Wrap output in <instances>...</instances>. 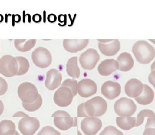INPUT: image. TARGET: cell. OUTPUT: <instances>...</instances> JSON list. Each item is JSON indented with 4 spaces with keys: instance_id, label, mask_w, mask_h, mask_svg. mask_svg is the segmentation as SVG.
I'll use <instances>...</instances> for the list:
<instances>
[{
    "instance_id": "4",
    "label": "cell",
    "mask_w": 155,
    "mask_h": 135,
    "mask_svg": "<svg viewBox=\"0 0 155 135\" xmlns=\"http://www.w3.org/2000/svg\"><path fill=\"white\" fill-rule=\"evenodd\" d=\"M18 95L22 103L30 104L35 101L40 94L35 84L24 82L18 86Z\"/></svg>"
},
{
    "instance_id": "34",
    "label": "cell",
    "mask_w": 155,
    "mask_h": 135,
    "mask_svg": "<svg viewBox=\"0 0 155 135\" xmlns=\"http://www.w3.org/2000/svg\"><path fill=\"white\" fill-rule=\"evenodd\" d=\"M143 135H155V128H148L145 129Z\"/></svg>"
},
{
    "instance_id": "41",
    "label": "cell",
    "mask_w": 155,
    "mask_h": 135,
    "mask_svg": "<svg viewBox=\"0 0 155 135\" xmlns=\"http://www.w3.org/2000/svg\"><path fill=\"white\" fill-rule=\"evenodd\" d=\"M19 135V133H18V132H16H16H15V134H14V135Z\"/></svg>"
},
{
    "instance_id": "31",
    "label": "cell",
    "mask_w": 155,
    "mask_h": 135,
    "mask_svg": "<svg viewBox=\"0 0 155 135\" xmlns=\"http://www.w3.org/2000/svg\"><path fill=\"white\" fill-rule=\"evenodd\" d=\"M8 85L7 81L2 78H0V91L1 95H2L5 94L7 91Z\"/></svg>"
},
{
    "instance_id": "38",
    "label": "cell",
    "mask_w": 155,
    "mask_h": 135,
    "mask_svg": "<svg viewBox=\"0 0 155 135\" xmlns=\"http://www.w3.org/2000/svg\"><path fill=\"white\" fill-rule=\"evenodd\" d=\"M57 20V17L54 14H50L48 16V21L50 22H55Z\"/></svg>"
},
{
    "instance_id": "15",
    "label": "cell",
    "mask_w": 155,
    "mask_h": 135,
    "mask_svg": "<svg viewBox=\"0 0 155 135\" xmlns=\"http://www.w3.org/2000/svg\"><path fill=\"white\" fill-rule=\"evenodd\" d=\"M62 80L61 72L56 69H51L47 71L45 86L48 90L53 91L61 85Z\"/></svg>"
},
{
    "instance_id": "21",
    "label": "cell",
    "mask_w": 155,
    "mask_h": 135,
    "mask_svg": "<svg viewBox=\"0 0 155 135\" xmlns=\"http://www.w3.org/2000/svg\"><path fill=\"white\" fill-rule=\"evenodd\" d=\"M36 39H15L14 45L20 52H27L31 50L36 45Z\"/></svg>"
},
{
    "instance_id": "20",
    "label": "cell",
    "mask_w": 155,
    "mask_h": 135,
    "mask_svg": "<svg viewBox=\"0 0 155 135\" xmlns=\"http://www.w3.org/2000/svg\"><path fill=\"white\" fill-rule=\"evenodd\" d=\"M119 64V70L123 72H127L132 69L134 65V59L129 53L124 52L120 54L117 58Z\"/></svg>"
},
{
    "instance_id": "18",
    "label": "cell",
    "mask_w": 155,
    "mask_h": 135,
    "mask_svg": "<svg viewBox=\"0 0 155 135\" xmlns=\"http://www.w3.org/2000/svg\"><path fill=\"white\" fill-rule=\"evenodd\" d=\"M119 69V64L115 59H106L98 67V71L102 76H108Z\"/></svg>"
},
{
    "instance_id": "9",
    "label": "cell",
    "mask_w": 155,
    "mask_h": 135,
    "mask_svg": "<svg viewBox=\"0 0 155 135\" xmlns=\"http://www.w3.org/2000/svg\"><path fill=\"white\" fill-rule=\"evenodd\" d=\"M39 127L40 122L35 117H24L18 124V129L23 135H34Z\"/></svg>"
},
{
    "instance_id": "29",
    "label": "cell",
    "mask_w": 155,
    "mask_h": 135,
    "mask_svg": "<svg viewBox=\"0 0 155 135\" xmlns=\"http://www.w3.org/2000/svg\"><path fill=\"white\" fill-rule=\"evenodd\" d=\"M99 135H123V133L115 127L109 126L105 127Z\"/></svg>"
},
{
    "instance_id": "28",
    "label": "cell",
    "mask_w": 155,
    "mask_h": 135,
    "mask_svg": "<svg viewBox=\"0 0 155 135\" xmlns=\"http://www.w3.org/2000/svg\"><path fill=\"white\" fill-rule=\"evenodd\" d=\"M78 82L76 80L66 79L61 84V87H66L69 88L71 91L73 96L75 97L78 94Z\"/></svg>"
},
{
    "instance_id": "13",
    "label": "cell",
    "mask_w": 155,
    "mask_h": 135,
    "mask_svg": "<svg viewBox=\"0 0 155 135\" xmlns=\"http://www.w3.org/2000/svg\"><path fill=\"white\" fill-rule=\"evenodd\" d=\"M97 92V86L95 82L89 78L81 80L78 85V93L83 98H88L95 94Z\"/></svg>"
},
{
    "instance_id": "11",
    "label": "cell",
    "mask_w": 155,
    "mask_h": 135,
    "mask_svg": "<svg viewBox=\"0 0 155 135\" xmlns=\"http://www.w3.org/2000/svg\"><path fill=\"white\" fill-rule=\"evenodd\" d=\"M71 91L66 87H60L54 93L53 100L56 105L65 107L70 106L73 100Z\"/></svg>"
},
{
    "instance_id": "8",
    "label": "cell",
    "mask_w": 155,
    "mask_h": 135,
    "mask_svg": "<svg viewBox=\"0 0 155 135\" xmlns=\"http://www.w3.org/2000/svg\"><path fill=\"white\" fill-rule=\"evenodd\" d=\"M100 60V55L97 50L90 48L83 53L79 58L80 64L84 69L91 70L95 67Z\"/></svg>"
},
{
    "instance_id": "23",
    "label": "cell",
    "mask_w": 155,
    "mask_h": 135,
    "mask_svg": "<svg viewBox=\"0 0 155 135\" xmlns=\"http://www.w3.org/2000/svg\"><path fill=\"white\" fill-rule=\"evenodd\" d=\"M78 57L71 58L67 63V74L73 78H78L80 77V71L78 67Z\"/></svg>"
},
{
    "instance_id": "27",
    "label": "cell",
    "mask_w": 155,
    "mask_h": 135,
    "mask_svg": "<svg viewBox=\"0 0 155 135\" xmlns=\"http://www.w3.org/2000/svg\"><path fill=\"white\" fill-rule=\"evenodd\" d=\"M146 117H155L154 112L149 109H144L141 110L137 115V120L135 121V127H138L142 125Z\"/></svg>"
},
{
    "instance_id": "33",
    "label": "cell",
    "mask_w": 155,
    "mask_h": 135,
    "mask_svg": "<svg viewBox=\"0 0 155 135\" xmlns=\"http://www.w3.org/2000/svg\"><path fill=\"white\" fill-rule=\"evenodd\" d=\"M148 128H155V117H150L148 118L145 129Z\"/></svg>"
},
{
    "instance_id": "17",
    "label": "cell",
    "mask_w": 155,
    "mask_h": 135,
    "mask_svg": "<svg viewBox=\"0 0 155 135\" xmlns=\"http://www.w3.org/2000/svg\"><path fill=\"white\" fill-rule=\"evenodd\" d=\"M88 44V39H65L63 41L65 50L71 53H76L83 50Z\"/></svg>"
},
{
    "instance_id": "1",
    "label": "cell",
    "mask_w": 155,
    "mask_h": 135,
    "mask_svg": "<svg viewBox=\"0 0 155 135\" xmlns=\"http://www.w3.org/2000/svg\"><path fill=\"white\" fill-rule=\"evenodd\" d=\"M132 52L137 61L141 64H148L155 58L154 47L145 41H139L135 43Z\"/></svg>"
},
{
    "instance_id": "16",
    "label": "cell",
    "mask_w": 155,
    "mask_h": 135,
    "mask_svg": "<svg viewBox=\"0 0 155 135\" xmlns=\"http://www.w3.org/2000/svg\"><path fill=\"white\" fill-rule=\"evenodd\" d=\"M124 91L128 97L135 98L141 94L143 91V84L138 79L132 78L126 83Z\"/></svg>"
},
{
    "instance_id": "12",
    "label": "cell",
    "mask_w": 155,
    "mask_h": 135,
    "mask_svg": "<svg viewBox=\"0 0 155 135\" xmlns=\"http://www.w3.org/2000/svg\"><path fill=\"white\" fill-rule=\"evenodd\" d=\"M81 129L85 135H95L102 127V122L97 117H86L81 122Z\"/></svg>"
},
{
    "instance_id": "5",
    "label": "cell",
    "mask_w": 155,
    "mask_h": 135,
    "mask_svg": "<svg viewBox=\"0 0 155 135\" xmlns=\"http://www.w3.org/2000/svg\"><path fill=\"white\" fill-rule=\"evenodd\" d=\"M137 105L130 98L123 97L114 104V110L120 117H131L137 110Z\"/></svg>"
},
{
    "instance_id": "39",
    "label": "cell",
    "mask_w": 155,
    "mask_h": 135,
    "mask_svg": "<svg viewBox=\"0 0 155 135\" xmlns=\"http://www.w3.org/2000/svg\"><path fill=\"white\" fill-rule=\"evenodd\" d=\"M0 95H1V91H0ZM4 109V104H3L2 102L1 101V100H0V115H2V114L3 113Z\"/></svg>"
},
{
    "instance_id": "6",
    "label": "cell",
    "mask_w": 155,
    "mask_h": 135,
    "mask_svg": "<svg viewBox=\"0 0 155 135\" xmlns=\"http://www.w3.org/2000/svg\"><path fill=\"white\" fill-rule=\"evenodd\" d=\"M33 64L39 68H47L52 63V56L46 48L39 47L35 49L31 54Z\"/></svg>"
},
{
    "instance_id": "7",
    "label": "cell",
    "mask_w": 155,
    "mask_h": 135,
    "mask_svg": "<svg viewBox=\"0 0 155 135\" xmlns=\"http://www.w3.org/2000/svg\"><path fill=\"white\" fill-rule=\"evenodd\" d=\"M18 71V63L16 58L4 55L0 58V74L5 77L16 75Z\"/></svg>"
},
{
    "instance_id": "19",
    "label": "cell",
    "mask_w": 155,
    "mask_h": 135,
    "mask_svg": "<svg viewBox=\"0 0 155 135\" xmlns=\"http://www.w3.org/2000/svg\"><path fill=\"white\" fill-rule=\"evenodd\" d=\"M155 94L153 89L147 84H143V91L141 94L135 98L136 101L141 105H148L154 100Z\"/></svg>"
},
{
    "instance_id": "43",
    "label": "cell",
    "mask_w": 155,
    "mask_h": 135,
    "mask_svg": "<svg viewBox=\"0 0 155 135\" xmlns=\"http://www.w3.org/2000/svg\"><path fill=\"white\" fill-rule=\"evenodd\" d=\"M0 78H1V77H0Z\"/></svg>"
},
{
    "instance_id": "22",
    "label": "cell",
    "mask_w": 155,
    "mask_h": 135,
    "mask_svg": "<svg viewBox=\"0 0 155 135\" xmlns=\"http://www.w3.org/2000/svg\"><path fill=\"white\" fill-rule=\"evenodd\" d=\"M136 118L131 117H119L116 118L117 125L122 130H129L135 127Z\"/></svg>"
},
{
    "instance_id": "25",
    "label": "cell",
    "mask_w": 155,
    "mask_h": 135,
    "mask_svg": "<svg viewBox=\"0 0 155 135\" xmlns=\"http://www.w3.org/2000/svg\"><path fill=\"white\" fill-rule=\"evenodd\" d=\"M16 59L18 63V71L16 75H23L25 74L30 68V63L27 58L23 56H17Z\"/></svg>"
},
{
    "instance_id": "35",
    "label": "cell",
    "mask_w": 155,
    "mask_h": 135,
    "mask_svg": "<svg viewBox=\"0 0 155 135\" xmlns=\"http://www.w3.org/2000/svg\"><path fill=\"white\" fill-rule=\"evenodd\" d=\"M149 80L150 81V83L153 86H155V71H152L149 77Z\"/></svg>"
},
{
    "instance_id": "2",
    "label": "cell",
    "mask_w": 155,
    "mask_h": 135,
    "mask_svg": "<svg viewBox=\"0 0 155 135\" xmlns=\"http://www.w3.org/2000/svg\"><path fill=\"white\" fill-rule=\"evenodd\" d=\"M107 104L105 100L97 96L84 103V110L88 117H98L107 111Z\"/></svg>"
},
{
    "instance_id": "14",
    "label": "cell",
    "mask_w": 155,
    "mask_h": 135,
    "mask_svg": "<svg viewBox=\"0 0 155 135\" xmlns=\"http://www.w3.org/2000/svg\"><path fill=\"white\" fill-rule=\"evenodd\" d=\"M121 92V85L118 82L107 81L104 82L101 87L102 95L109 100H114L118 97Z\"/></svg>"
},
{
    "instance_id": "37",
    "label": "cell",
    "mask_w": 155,
    "mask_h": 135,
    "mask_svg": "<svg viewBox=\"0 0 155 135\" xmlns=\"http://www.w3.org/2000/svg\"><path fill=\"white\" fill-rule=\"evenodd\" d=\"M42 20V17L39 14H35L33 16V21L36 23L41 22Z\"/></svg>"
},
{
    "instance_id": "26",
    "label": "cell",
    "mask_w": 155,
    "mask_h": 135,
    "mask_svg": "<svg viewBox=\"0 0 155 135\" xmlns=\"http://www.w3.org/2000/svg\"><path fill=\"white\" fill-rule=\"evenodd\" d=\"M42 98L41 95H39L38 99L35 101L30 104L22 103V106L25 110L30 112H33L41 108V107L42 105Z\"/></svg>"
},
{
    "instance_id": "30",
    "label": "cell",
    "mask_w": 155,
    "mask_h": 135,
    "mask_svg": "<svg viewBox=\"0 0 155 135\" xmlns=\"http://www.w3.org/2000/svg\"><path fill=\"white\" fill-rule=\"evenodd\" d=\"M37 135H61V134L51 126H47L43 127Z\"/></svg>"
},
{
    "instance_id": "32",
    "label": "cell",
    "mask_w": 155,
    "mask_h": 135,
    "mask_svg": "<svg viewBox=\"0 0 155 135\" xmlns=\"http://www.w3.org/2000/svg\"><path fill=\"white\" fill-rule=\"evenodd\" d=\"M78 117H88L84 110V103H81L78 106Z\"/></svg>"
},
{
    "instance_id": "40",
    "label": "cell",
    "mask_w": 155,
    "mask_h": 135,
    "mask_svg": "<svg viewBox=\"0 0 155 135\" xmlns=\"http://www.w3.org/2000/svg\"><path fill=\"white\" fill-rule=\"evenodd\" d=\"M3 19H4V17H3V16H2V15H1V14H0V22H1L3 21Z\"/></svg>"
},
{
    "instance_id": "42",
    "label": "cell",
    "mask_w": 155,
    "mask_h": 135,
    "mask_svg": "<svg viewBox=\"0 0 155 135\" xmlns=\"http://www.w3.org/2000/svg\"><path fill=\"white\" fill-rule=\"evenodd\" d=\"M78 135H82L81 134V133L80 132V131L78 130Z\"/></svg>"
},
{
    "instance_id": "36",
    "label": "cell",
    "mask_w": 155,
    "mask_h": 135,
    "mask_svg": "<svg viewBox=\"0 0 155 135\" xmlns=\"http://www.w3.org/2000/svg\"><path fill=\"white\" fill-rule=\"evenodd\" d=\"M13 117H29L27 114L22 112H18L16 114H15L13 116Z\"/></svg>"
},
{
    "instance_id": "10",
    "label": "cell",
    "mask_w": 155,
    "mask_h": 135,
    "mask_svg": "<svg viewBox=\"0 0 155 135\" xmlns=\"http://www.w3.org/2000/svg\"><path fill=\"white\" fill-rule=\"evenodd\" d=\"M98 48L106 56H113L120 50L121 45L118 39H98Z\"/></svg>"
},
{
    "instance_id": "24",
    "label": "cell",
    "mask_w": 155,
    "mask_h": 135,
    "mask_svg": "<svg viewBox=\"0 0 155 135\" xmlns=\"http://www.w3.org/2000/svg\"><path fill=\"white\" fill-rule=\"evenodd\" d=\"M16 132L15 123L8 120L0 122V135H13Z\"/></svg>"
},
{
    "instance_id": "3",
    "label": "cell",
    "mask_w": 155,
    "mask_h": 135,
    "mask_svg": "<svg viewBox=\"0 0 155 135\" xmlns=\"http://www.w3.org/2000/svg\"><path fill=\"white\" fill-rule=\"evenodd\" d=\"M54 118V126L61 130L66 131L73 127L78 126V118H73L64 110H58L51 115Z\"/></svg>"
}]
</instances>
